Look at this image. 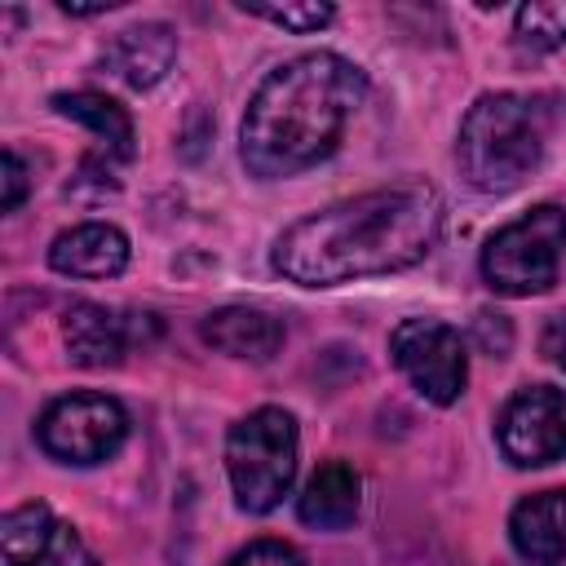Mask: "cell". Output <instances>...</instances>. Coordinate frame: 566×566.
<instances>
[{
  "label": "cell",
  "instance_id": "1",
  "mask_svg": "<svg viewBox=\"0 0 566 566\" xmlns=\"http://www.w3.org/2000/svg\"><path fill=\"white\" fill-rule=\"evenodd\" d=\"M447 203L433 181H394L336 199L287 226L270 252L274 270L301 287H336L349 279L394 274L433 252Z\"/></svg>",
  "mask_w": 566,
  "mask_h": 566
},
{
  "label": "cell",
  "instance_id": "2",
  "mask_svg": "<svg viewBox=\"0 0 566 566\" xmlns=\"http://www.w3.org/2000/svg\"><path fill=\"white\" fill-rule=\"evenodd\" d=\"M367 93V75L327 49L274 66L243 115L239 155L252 177H296L327 159Z\"/></svg>",
  "mask_w": 566,
  "mask_h": 566
},
{
  "label": "cell",
  "instance_id": "3",
  "mask_svg": "<svg viewBox=\"0 0 566 566\" xmlns=\"http://www.w3.org/2000/svg\"><path fill=\"white\" fill-rule=\"evenodd\" d=\"M548 111L526 93H482L460 119L455 164L460 177L482 195L517 190L544 155Z\"/></svg>",
  "mask_w": 566,
  "mask_h": 566
},
{
  "label": "cell",
  "instance_id": "4",
  "mask_svg": "<svg viewBox=\"0 0 566 566\" xmlns=\"http://www.w3.org/2000/svg\"><path fill=\"white\" fill-rule=\"evenodd\" d=\"M296 420L283 407H256L226 433V473L234 504L252 517L283 504L296 478Z\"/></svg>",
  "mask_w": 566,
  "mask_h": 566
},
{
  "label": "cell",
  "instance_id": "5",
  "mask_svg": "<svg viewBox=\"0 0 566 566\" xmlns=\"http://www.w3.org/2000/svg\"><path fill=\"white\" fill-rule=\"evenodd\" d=\"M562 252H566V208L539 203L486 239L482 279L500 296H539L557 283Z\"/></svg>",
  "mask_w": 566,
  "mask_h": 566
},
{
  "label": "cell",
  "instance_id": "6",
  "mask_svg": "<svg viewBox=\"0 0 566 566\" xmlns=\"http://www.w3.org/2000/svg\"><path fill=\"white\" fill-rule=\"evenodd\" d=\"M40 447L62 464H102L128 438V411L111 394H62L35 420Z\"/></svg>",
  "mask_w": 566,
  "mask_h": 566
},
{
  "label": "cell",
  "instance_id": "7",
  "mask_svg": "<svg viewBox=\"0 0 566 566\" xmlns=\"http://www.w3.org/2000/svg\"><path fill=\"white\" fill-rule=\"evenodd\" d=\"M389 354L398 363V371L416 385L420 398L451 407L464 394L469 380V354H464V336L451 323L438 318H402L389 336Z\"/></svg>",
  "mask_w": 566,
  "mask_h": 566
},
{
  "label": "cell",
  "instance_id": "8",
  "mask_svg": "<svg viewBox=\"0 0 566 566\" xmlns=\"http://www.w3.org/2000/svg\"><path fill=\"white\" fill-rule=\"evenodd\" d=\"M495 438L504 460H513L517 469L553 464L566 451V394L553 385L517 389L495 420Z\"/></svg>",
  "mask_w": 566,
  "mask_h": 566
},
{
  "label": "cell",
  "instance_id": "9",
  "mask_svg": "<svg viewBox=\"0 0 566 566\" xmlns=\"http://www.w3.org/2000/svg\"><path fill=\"white\" fill-rule=\"evenodd\" d=\"M0 553H4V566H97L80 531L62 522L44 500H31L4 513Z\"/></svg>",
  "mask_w": 566,
  "mask_h": 566
},
{
  "label": "cell",
  "instance_id": "10",
  "mask_svg": "<svg viewBox=\"0 0 566 566\" xmlns=\"http://www.w3.org/2000/svg\"><path fill=\"white\" fill-rule=\"evenodd\" d=\"M49 265L71 279H115L128 265V234L106 221H80L49 243Z\"/></svg>",
  "mask_w": 566,
  "mask_h": 566
},
{
  "label": "cell",
  "instance_id": "11",
  "mask_svg": "<svg viewBox=\"0 0 566 566\" xmlns=\"http://www.w3.org/2000/svg\"><path fill=\"white\" fill-rule=\"evenodd\" d=\"M172 62H177V31L168 22L128 27L102 49V66L128 88H155Z\"/></svg>",
  "mask_w": 566,
  "mask_h": 566
},
{
  "label": "cell",
  "instance_id": "12",
  "mask_svg": "<svg viewBox=\"0 0 566 566\" xmlns=\"http://www.w3.org/2000/svg\"><path fill=\"white\" fill-rule=\"evenodd\" d=\"M53 106H57V115H66V119L84 124V128L97 137V146H102V150L93 155V164L111 168V164H128V159L137 155L133 115H128L115 97L93 93V88H75V93H53Z\"/></svg>",
  "mask_w": 566,
  "mask_h": 566
},
{
  "label": "cell",
  "instance_id": "13",
  "mask_svg": "<svg viewBox=\"0 0 566 566\" xmlns=\"http://www.w3.org/2000/svg\"><path fill=\"white\" fill-rule=\"evenodd\" d=\"M199 336L212 349L230 354V358L265 363L283 345V323L274 314H265V310H252V305H226V310H212L199 323Z\"/></svg>",
  "mask_w": 566,
  "mask_h": 566
},
{
  "label": "cell",
  "instance_id": "14",
  "mask_svg": "<svg viewBox=\"0 0 566 566\" xmlns=\"http://www.w3.org/2000/svg\"><path fill=\"white\" fill-rule=\"evenodd\" d=\"M358 500H363L358 469L345 464V460H327L305 482V491L296 500V517L314 531H345L358 517Z\"/></svg>",
  "mask_w": 566,
  "mask_h": 566
},
{
  "label": "cell",
  "instance_id": "15",
  "mask_svg": "<svg viewBox=\"0 0 566 566\" xmlns=\"http://www.w3.org/2000/svg\"><path fill=\"white\" fill-rule=\"evenodd\" d=\"M62 340L80 367H115L128 349V323L97 301H75L62 318Z\"/></svg>",
  "mask_w": 566,
  "mask_h": 566
},
{
  "label": "cell",
  "instance_id": "16",
  "mask_svg": "<svg viewBox=\"0 0 566 566\" xmlns=\"http://www.w3.org/2000/svg\"><path fill=\"white\" fill-rule=\"evenodd\" d=\"M509 539L526 562H562L566 557V491H535L509 517Z\"/></svg>",
  "mask_w": 566,
  "mask_h": 566
},
{
  "label": "cell",
  "instance_id": "17",
  "mask_svg": "<svg viewBox=\"0 0 566 566\" xmlns=\"http://www.w3.org/2000/svg\"><path fill=\"white\" fill-rule=\"evenodd\" d=\"M513 35L531 53H553L566 44V4L562 0H531L513 13Z\"/></svg>",
  "mask_w": 566,
  "mask_h": 566
},
{
  "label": "cell",
  "instance_id": "18",
  "mask_svg": "<svg viewBox=\"0 0 566 566\" xmlns=\"http://www.w3.org/2000/svg\"><path fill=\"white\" fill-rule=\"evenodd\" d=\"M243 13H252V18H265V22H274V27H283V31H292V35H310V31H323L332 18H336V9L323 0H305V4H243Z\"/></svg>",
  "mask_w": 566,
  "mask_h": 566
},
{
  "label": "cell",
  "instance_id": "19",
  "mask_svg": "<svg viewBox=\"0 0 566 566\" xmlns=\"http://www.w3.org/2000/svg\"><path fill=\"white\" fill-rule=\"evenodd\" d=\"M226 566H310L287 539H252L248 548H239Z\"/></svg>",
  "mask_w": 566,
  "mask_h": 566
},
{
  "label": "cell",
  "instance_id": "20",
  "mask_svg": "<svg viewBox=\"0 0 566 566\" xmlns=\"http://www.w3.org/2000/svg\"><path fill=\"white\" fill-rule=\"evenodd\" d=\"M27 190H31L27 164H22V155L9 146V150H4V199H0V208H4V212H18V203L27 199Z\"/></svg>",
  "mask_w": 566,
  "mask_h": 566
},
{
  "label": "cell",
  "instance_id": "21",
  "mask_svg": "<svg viewBox=\"0 0 566 566\" xmlns=\"http://www.w3.org/2000/svg\"><path fill=\"white\" fill-rule=\"evenodd\" d=\"M539 345H544V354L566 371V310H557L548 323H544V336H539Z\"/></svg>",
  "mask_w": 566,
  "mask_h": 566
},
{
  "label": "cell",
  "instance_id": "22",
  "mask_svg": "<svg viewBox=\"0 0 566 566\" xmlns=\"http://www.w3.org/2000/svg\"><path fill=\"white\" fill-rule=\"evenodd\" d=\"M115 4H119V0H97V4H75V0H62L57 9H62V13H75V18H93V13H111Z\"/></svg>",
  "mask_w": 566,
  "mask_h": 566
}]
</instances>
